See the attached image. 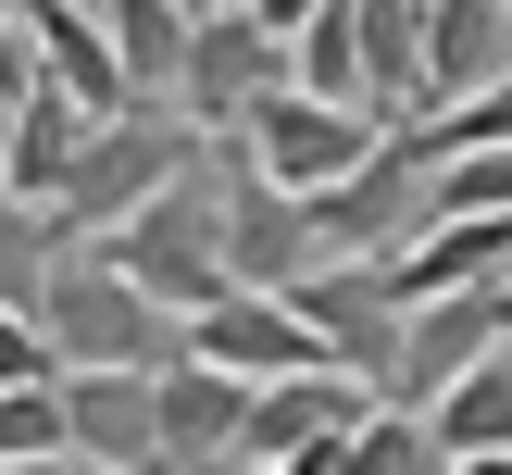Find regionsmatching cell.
Wrapping results in <instances>:
<instances>
[{
    "mask_svg": "<svg viewBox=\"0 0 512 475\" xmlns=\"http://www.w3.org/2000/svg\"><path fill=\"white\" fill-rule=\"evenodd\" d=\"M300 313H313V338L338 350L350 375H375V388H400V350H413V300L388 288V263H313L300 275Z\"/></svg>",
    "mask_w": 512,
    "mask_h": 475,
    "instance_id": "obj_7",
    "label": "cell"
},
{
    "mask_svg": "<svg viewBox=\"0 0 512 475\" xmlns=\"http://www.w3.org/2000/svg\"><path fill=\"white\" fill-rule=\"evenodd\" d=\"M363 13V63H375V113L425 125V0H350Z\"/></svg>",
    "mask_w": 512,
    "mask_h": 475,
    "instance_id": "obj_17",
    "label": "cell"
},
{
    "mask_svg": "<svg viewBox=\"0 0 512 475\" xmlns=\"http://www.w3.org/2000/svg\"><path fill=\"white\" fill-rule=\"evenodd\" d=\"M88 475H100V463H88Z\"/></svg>",
    "mask_w": 512,
    "mask_h": 475,
    "instance_id": "obj_28",
    "label": "cell"
},
{
    "mask_svg": "<svg viewBox=\"0 0 512 475\" xmlns=\"http://www.w3.org/2000/svg\"><path fill=\"white\" fill-rule=\"evenodd\" d=\"M100 250H113V263L138 275L150 300H175V313H213V300L238 288V250H225V138L200 150V163L175 175L150 213H125Z\"/></svg>",
    "mask_w": 512,
    "mask_h": 475,
    "instance_id": "obj_2",
    "label": "cell"
},
{
    "mask_svg": "<svg viewBox=\"0 0 512 475\" xmlns=\"http://www.w3.org/2000/svg\"><path fill=\"white\" fill-rule=\"evenodd\" d=\"M238 138H250V163H263L275 188H300V200H313V188H338V175H363L375 150L400 138V125H388V113H363V100H313V88H275L263 113L238 125Z\"/></svg>",
    "mask_w": 512,
    "mask_h": 475,
    "instance_id": "obj_5",
    "label": "cell"
},
{
    "mask_svg": "<svg viewBox=\"0 0 512 475\" xmlns=\"http://www.w3.org/2000/svg\"><path fill=\"white\" fill-rule=\"evenodd\" d=\"M188 350H200V363H225V375H250V388H275V375H325V363H338L288 288H225L213 313H188Z\"/></svg>",
    "mask_w": 512,
    "mask_h": 475,
    "instance_id": "obj_8",
    "label": "cell"
},
{
    "mask_svg": "<svg viewBox=\"0 0 512 475\" xmlns=\"http://www.w3.org/2000/svg\"><path fill=\"white\" fill-rule=\"evenodd\" d=\"M450 475H512V450H475V463H450Z\"/></svg>",
    "mask_w": 512,
    "mask_h": 475,
    "instance_id": "obj_24",
    "label": "cell"
},
{
    "mask_svg": "<svg viewBox=\"0 0 512 475\" xmlns=\"http://www.w3.org/2000/svg\"><path fill=\"white\" fill-rule=\"evenodd\" d=\"M238 475H288V463H238Z\"/></svg>",
    "mask_w": 512,
    "mask_h": 475,
    "instance_id": "obj_27",
    "label": "cell"
},
{
    "mask_svg": "<svg viewBox=\"0 0 512 475\" xmlns=\"http://www.w3.org/2000/svg\"><path fill=\"white\" fill-rule=\"evenodd\" d=\"M512 75V0H425V113Z\"/></svg>",
    "mask_w": 512,
    "mask_h": 475,
    "instance_id": "obj_14",
    "label": "cell"
},
{
    "mask_svg": "<svg viewBox=\"0 0 512 475\" xmlns=\"http://www.w3.org/2000/svg\"><path fill=\"white\" fill-rule=\"evenodd\" d=\"M0 463H75L63 375H38V388H0Z\"/></svg>",
    "mask_w": 512,
    "mask_h": 475,
    "instance_id": "obj_21",
    "label": "cell"
},
{
    "mask_svg": "<svg viewBox=\"0 0 512 475\" xmlns=\"http://www.w3.org/2000/svg\"><path fill=\"white\" fill-rule=\"evenodd\" d=\"M275 88H300V38H275L263 13H200V38H188V88H175V113L200 125V138H238L250 113H263Z\"/></svg>",
    "mask_w": 512,
    "mask_h": 475,
    "instance_id": "obj_4",
    "label": "cell"
},
{
    "mask_svg": "<svg viewBox=\"0 0 512 475\" xmlns=\"http://www.w3.org/2000/svg\"><path fill=\"white\" fill-rule=\"evenodd\" d=\"M0 475H88V463H0Z\"/></svg>",
    "mask_w": 512,
    "mask_h": 475,
    "instance_id": "obj_25",
    "label": "cell"
},
{
    "mask_svg": "<svg viewBox=\"0 0 512 475\" xmlns=\"http://www.w3.org/2000/svg\"><path fill=\"white\" fill-rule=\"evenodd\" d=\"M288 475H450V450H438V425L413 413V400H375L350 438H325V450H300Z\"/></svg>",
    "mask_w": 512,
    "mask_h": 475,
    "instance_id": "obj_15",
    "label": "cell"
},
{
    "mask_svg": "<svg viewBox=\"0 0 512 475\" xmlns=\"http://www.w3.org/2000/svg\"><path fill=\"white\" fill-rule=\"evenodd\" d=\"M375 400H388V388H375V375H350V363H325V375H275V388H250V438H238V463H300V450L350 438Z\"/></svg>",
    "mask_w": 512,
    "mask_h": 475,
    "instance_id": "obj_10",
    "label": "cell"
},
{
    "mask_svg": "<svg viewBox=\"0 0 512 475\" xmlns=\"http://www.w3.org/2000/svg\"><path fill=\"white\" fill-rule=\"evenodd\" d=\"M25 25H38L50 88H75L88 113H138V75H125V50H113V25H100V0H25Z\"/></svg>",
    "mask_w": 512,
    "mask_h": 475,
    "instance_id": "obj_13",
    "label": "cell"
},
{
    "mask_svg": "<svg viewBox=\"0 0 512 475\" xmlns=\"http://www.w3.org/2000/svg\"><path fill=\"white\" fill-rule=\"evenodd\" d=\"M63 250H75V225L50 213V200H13V188H0V300H13V313H38V288H50Z\"/></svg>",
    "mask_w": 512,
    "mask_h": 475,
    "instance_id": "obj_19",
    "label": "cell"
},
{
    "mask_svg": "<svg viewBox=\"0 0 512 475\" xmlns=\"http://www.w3.org/2000/svg\"><path fill=\"white\" fill-rule=\"evenodd\" d=\"M100 25H113V50H125V75H138V100H175V88H188V38H200L188 0H100Z\"/></svg>",
    "mask_w": 512,
    "mask_h": 475,
    "instance_id": "obj_16",
    "label": "cell"
},
{
    "mask_svg": "<svg viewBox=\"0 0 512 475\" xmlns=\"http://www.w3.org/2000/svg\"><path fill=\"white\" fill-rule=\"evenodd\" d=\"M88 125H100L88 100L38 75V88L0 113V188H13V200H63V175H75V150H88Z\"/></svg>",
    "mask_w": 512,
    "mask_h": 475,
    "instance_id": "obj_12",
    "label": "cell"
},
{
    "mask_svg": "<svg viewBox=\"0 0 512 475\" xmlns=\"http://www.w3.org/2000/svg\"><path fill=\"white\" fill-rule=\"evenodd\" d=\"M400 138H413L425 163H463V150H512V75H488V88H475V100H450V113L400 125Z\"/></svg>",
    "mask_w": 512,
    "mask_h": 475,
    "instance_id": "obj_20",
    "label": "cell"
},
{
    "mask_svg": "<svg viewBox=\"0 0 512 475\" xmlns=\"http://www.w3.org/2000/svg\"><path fill=\"white\" fill-rule=\"evenodd\" d=\"M250 13H263V25H275V38H300V25H313V13H325V0H250Z\"/></svg>",
    "mask_w": 512,
    "mask_h": 475,
    "instance_id": "obj_23",
    "label": "cell"
},
{
    "mask_svg": "<svg viewBox=\"0 0 512 475\" xmlns=\"http://www.w3.org/2000/svg\"><path fill=\"white\" fill-rule=\"evenodd\" d=\"M238 438H250V375L225 363H163V475H238Z\"/></svg>",
    "mask_w": 512,
    "mask_h": 475,
    "instance_id": "obj_11",
    "label": "cell"
},
{
    "mask_svg": "<svg viewBox=\"0 0 512 475\" xmlns=\"http://www.w3.org/2000/svg\"><path fill=\"white\" fill-rule=\"evenodd\" d=\"M200 125L175 113V100H138V113H100L88 125V150H75V175H63V200H50V213L75 225V238H113L125 213H150V200L175 188V175L200 163Z\"/></svg>",
    "mask_w": 512,
    "mask_h": 475,
    "instance_id": "obj_3",
    "label": "cell"
},
{
    "mask_svg": "<svg viewBox=\"0 0 512 475\" xmlns=\"http://www.w3.org/2000/svg\"><path fill=\"white\" fill-rule=\"evenodd\" d=\"M38 325H50V350H63V375H88V363H138V375L188 363V313H175V300H150L100 238H75L63 263H50Z\"/></svg>",
    "mask_w": 512,
    "mask_h": 475,
    "instance_id": "obj_1",
    "label": "cell"
},
{
    "mask_svg": "<svg viewBox=\"0 0 512 475\" xmlns=\"http://www.w3.org/2000/svg\"><path fill=\"white\" fill-rule=\"evenodd\" d=\"M225 250H238V288H300L313 263H338L313 225V200L275 188L263 163H250V138H225Z\"/></svg>",
    "mask_w": 512,
    "mask_h": 475,
    "instance_id": "obj_6",
    "label": "cell"
},
{
    "mask_svg": "<svg viewBox=\"0 0 512 475\" xmlns=\"http://www.w3.org/2000/svg\"><path fill=\"white\" fill-rule=\"evenodd\" d=\"M38 375H63V350H50L38 313H13V300H0V388H38Z\"/></svg>",
    "mask_w": 512,
    "mask_h": 475,
    "instance_id": "obj_22",
    "label": "cell"
},
{
    "mask_svg": "<svg viewBox=\"0 0 512 475\" xmlns=\"http://www.w3.org/2000/svg\"><path fill=\"white\" fill-rule=\"evenodd\" d=\"M188 13H238V0H188Z\"/></svg>",
    "mask_w": 512,
    "mask_h": 475,
    "instance_id": "obj_26",
    "label": "cell"
},
{
    "mask_svg": "<svg viewBox=\"0 0 512 475\" xmlns=\"http://www.w3.org/2000/svg\"><path fill=\"white\" fill-rule=\"evenodd\" d=\"M425 425H438L450 463H475V450H512V350H488L475 375H450L438 400H425Z\"/></svg>",
    "mask_w": 512,
    "mask_h": 475,
    "instance_id": "obj_18",
    "label": "cell"
},
{
    "mask_svg": "<svg viewBox=\"0 0 512 475\" xmlns=\"http://www.w3.org/2000/svg\"><path fill=\"white\" fill-rule=\"evenodd\" d=\"M63 413H75V463H100V475H163V375L88 363V375H63Z\"/></svg>",
    "mask_w": 512,
    "mask_h": 475,
    "instance_id": "obj_9",
    "label": "cell"
}]
</instances>
